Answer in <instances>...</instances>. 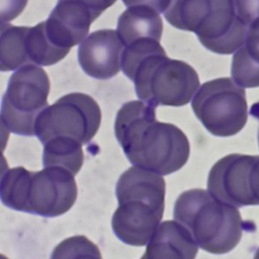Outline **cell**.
<instances>
[{
  "label": "cell",
  "mask_w": 259,
  "mask_h": 259,
  "mask_svg": "<svg viewBox=\"0 0 259 259\" xmlns=\"http://www.w3.org/2000/svg\"><path fill=\"white\" fill-rule=\"evenodd\" d=\"M116 32L123 45L143 39L160 41L163 21L159 12L148 6H133L124 10L117 20Z\"/></svg>",
  "instance_id": "cell-13"
},
{
  "label": "cell",
  "mask_w": 259,
  "mask_h": 259,
  "mask_svg": "<svg viewBox=\"0 0 259 259\" xmlns=\"http://www.w3.org/2000/svg\"><path fill=\"white\" fill-rule=\"evenodd\" d=\"M100 122V107L91 96L80 92L69 93L38 114L34 135L42 145L55 139L86 145L97 134Z\"/></svg>",
  "instance_id": "cell-7"
},
{
  "label": "cell",
  "mask_w": 259,
  "mask_h": 259,
  "mask_svg": "<svg viewBox=\"0 0 259 259\" xmlns=\"http://www.w3.org/2000/svg\"><path fill=\"white\" fill-rule=\"evenodd\" d=\"M114 134L136 167L168 175L188 160L190 146L184 133L172 123L158 121L155 107L144 101H128L119 108Z\"/></svg>",
  "instance_id": "cell-1"
},
{
  "label": "cell",
  "mask_w": 259,
  "mask_h": 259,
  "mask_svg": "<svg viewBox=\"0 0 259 259\" xmlns=\"http://www.w3.org/2000/svg\"><path fill=\"white\" fill-rule=\"evenodd\" d=\"M0 259H8L6 256H4L3 254H0Z\"/></svg>",
  "instance_id": "cell-24"
},
{
  "label": "cell",
  "mask_w": 259,
  "mask_h": 259,
  "mask_svg": "<svg viewBox=\"0 0 259 259\" xmlns=\"http://www.w3.org/2000/svg\"><path fill=\"white\" fill-rule=\"evenodd\" d=\"M28 0H0V23H6L19 16Z\"/></svg>",
  "instance_id": "cell-18"
},
{
  "label": "cell",
  "mask_w": 259,
  "mask_h": 259,
  "mask_svg": "<svg viewBox=\"0 0 259 259\" xmlns=\"http://www.w3.org/2000/svg\"><path fill=\"white\" fill-rule=\"evenodd\" d=\"M76 198L74 175L60 167H45L40 171L12 168L0 184V200L5 206L45 218L64 214Z\"/></svg>",
  "instance_id": "cell-4"
},
{
  "label": "cell",
  "mask_w": 259,
  "mask_h": 259,
  "mask_svg": "<svg viewBox=\"0 0 259 259\" xmlns=\"http://www.w3.org/2000/svg\"><path fill=\"white\" fill-rule=\"evenodd\" d=\"M254 259H259V248L256 250V252L254 254Z\"/></svg>",
  "instance_id": "cell-23"
},
{
  "label": "cell",
  "mask_w": 259,
  "mask_h": 259,
  "mask_svg": "<svg viewBox=\"0 0 259 259\" xmlns=\"http://www.w3.org/2000/svg\"><path fill=\"white\" fill-rule=\"evenodd\" d=\"M122 2L127 7L148 6L161 13L166 11L171 3V0H122Z\"/></svg>",
  "instance_id": "cell-21"
},
{
  "label": "cell",
  "mask_w": 259,
  "mask_h": 259,
  "mask_svg": "<svg viewBox=\"0 0 259 259\" xmlns=\"http://www.w3.org/2000/svg\"><path fill=\"white\" fill-rule=\"evenodd\" d=\"M50 87L46 71L32 64L20 67L10 76L0 108L9 131L20 136H34L36 117L48 106Z\"/></svg>",
  "instance_id": "cell-8"
},
{
  "label": "cell",
  "mask_w": 259,
  "mask_h": 259,
  "mask_svg": "<svg viewBox=\"0 0 259 259\" xmlns=\"http://www.w3.org/2000/svg\"><path fill=\"white\" fill-rule=\"evenodd\" d=\"M78 7L89 12L95 19H97L103 11L112 6L117 0H68Z\"/></svg>",
  "instance_id": "cell-19"
},
{
  "label": "cell",
  "mask_w": 259,
  "mask_h": 259,
  "mask_svg": "<svg viewBox=\"0 0 259 259\" xmlns=\"http://www.w3.org/2000/svg\"><path fill=\"white\" fill-rule=\"evenodd\" d=\"M164 13L172 26L194 32L215 54L235 53L246 36L247 26L237 16L232 0H171Z\"/></svg>",
  "instance_id": "cell-6"
},
{
  "label": "cell",
  "mask_w": 259,
  "mask_h": 259,
  "mask_svg": "<svg viewBox=\"0 0 259 259\" xmlns=\"http://www.w3.org/2000/svg\"><path fill=\"white\" fill-rule=\"evenodd\" d=\"M198 245L177 221H165L157 228L142 259H195Z\"/></svg>",
  "instance_id": "cell-12"
},
{
  "label": "cell",
  "mask_w": 259,
  "mask_h": 259,
  "mask_svg": "<svg viewBox=\"0 0 259 259\" xmlns=\"http://www.w3.org/2000/svg\"><path fill=\"white\" fill-rule=\"evenodd\" d=\"M250 114L259 121V101L255 102L250 109ZM258 142H259V127H258Z\"/></svg>",
  "instance_id": "cell-22"
},
{
  "label": "cell",
  "mask_w": 259,
  "mask_h": 259,
  "mask_svg": "<svg viewBox=\"0 0 259 259\" xmlns=\"http://www.w3.org/2000/svg\"><path fill=\"white\" fill-rule=\"evenodd\" d=\"M84 161L82 145L68 140H50L44 144L42 163L45 167H60L76 175Z\"/></svg>",
  "instance_id": "cell-15"
},
{
  "label": "cell",
  "mask_w": 259,
  "mask_h": 259,
  "mask_svg": "<svg viewBox=\"0 0 259 259\" xmlns=\"http://www.w3.org/2000/svg\"><path fill=\"white\" fill-rule=\"evenodd\" d=\"M115 190L118 207L111 219L113 233L127 245H146L163 218L165 180L134 166L119 176Z\"/></svg>",
  "instance_id": "cell-3"
},
{
  "label": "cell",
  "mask_w": 259,
  "mask_h": 259,
  "mask_svg": "<svg viewBox=\"0 0 259 259\" xmlns=\"http://www.w3.org/2000/svg\"><path fill=\"white\" fill-rule=\"evenodd\" d=\"M122 51L123 45L116 30L99 29L80 44L78 61L88 76L106 80L119 72Z\"/></svg>",
  "instance_id": "cell-11"
},
{
  "label": "cell",
  "mask_w": 259,
  "mask_h": 259,
  "mask_svg": "<svg viewBox=\"0 0 259 259\" xmlns=\"http://www.w3.org/2000/svg\"><path fill=\"white\" fill-rule=\"evenodd\" d=\"M237 16L247 26L259 18V0H232Z\"/></svg>",
  "instance_id": "cell-17"
},
{
  "label": "cell",
  "mask_w": 259,
  "mask_h": 259,
  "mask_svg": "<svg viewBox=\"0 0 259 259\" xmlns=\"http://www.w3.org/2000/svg\"><path fill=\"white\" fill-rule=\"evenodd\" d=\"M51 259H102L99 248L85 236H74L59 243Z\"/></svg>",
  "instance_id": "cell-16"
},
{
  "label": "cell",
  "mask_w": 259,
  "mask_h": 259,
  "mask_svg": "<svg viewBox=\"0 0 259 259\" xmlns=\"http://www.w3.org/2000/svg\"><path fill=\"white\" fill-rule=\"evenodd\" d=\"M173 215L208 253H228L241 240L243 222L238 208L206 190L182 192L175 201Z\"/></svg>",
  "instance_id": "cell-5"
},
{
  "label": "cell",
  "mask_w": 259,
  "mask_h": 259,
  "mask_svg": "<svg viewBox=\"0 0 259 259\" xmlns=\"http://www.w3.org/2000/svg\"><path fill=\"white\" fill-rule=\"evenodd\" d=\"M120 68L134 82L137 96L153 107L183 106L199 87L196 71L186 62L169 59L154 39L125 46Z\"/></svg>",
  "instance_id": "cell-2"
},
{
  "label": "cell",
  "mask_w": 259,
  "mask_h": 259,
  "mask_svg": "<svg viewBox=\"0 0 259 259\" xmlns=\"http://www.w3.org/2000/svg\"><path fill=\"white\" fill-rule=\"evenodd\" d=\"M191 106L204 127L217 137L234 136L247 122L245 89L228 77L203 83L194 95Z\"/></svg>",
  "instance_id": "cell-9"
},
{
  "label": "cell",
  "mask_w": 259,
  "mask_h": 259,
  "mask_svg": "<svg viewBox=\"0 0 259 259\" xmlns=\"http://www.w3.org/2000/svg\"><path fill=\"white\" fill-rule=\"evenodd\" d=\"M141 259H142V258H141Z\"/></svg>",
  "instance_id": "cell-25"
},
{
  "label": "cell",
  "mask_w": 259,
  "mask_h": 259,
  "mask_svg": "<svg viewBox=\"0 0 259 259\" xmlns=\"http://www.w3.org/2000/svg\"><path fill=\"white\" fill-rule=\"evenodd\" d=\"M207 189L236 207L259 204V156L230 154L210 169Z\"/></svg>",
  "instance_id": "cell-10"
},
{
  "label": "cell",
  "mask_w": 259,
  "mask_h": 259,
  "mask_svg": "<svg viewBox=\"0 0 259 259\" xmlns=\"http://www.w3.org/2000/svg\"><path fill=\"white\" fill-rule=\"evenodd\" d=\"M29 26L0 23V72H8L30 64L27 51Z\"/></svg>",
  "instance_id": "cell-14"
},
{
  "label": "cell",
  "mask_w": 259,
  "mask_h": 259,
  "mask_svg": "<svg viewBox=\"0 0 259 259\" xmlns=\"http://www.w3.org/2000/svg\"><path fill=\"white\" fill-rule=\"evenodd\" d=\"M8 139H9V131L0 115V184L4 174L8 170V163L3 155Z\"/></svg>",
  "instance_id": "cell-20"
}]
</instances>
